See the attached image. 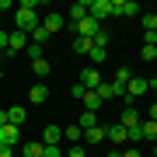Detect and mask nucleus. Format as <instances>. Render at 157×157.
I'll list each match as a JSON object with an SVG mask.
<instances>
[{
    "mask_svg": "<svg viewBox=\"0 0 157 157\" xmlns=\"http://www.w3.org/2000/svg\"><path fill=\"white\" fill-rule=\"evenodd\" d=\"M140 56H143L147 63H150V59H157V45H143V49H140Z\"/></svg>",
    "mask_w": 157,
    "mask_h": 157,
    "instance_id": "c756f323",
    "label": "nucleus"
},
{
    "mask_svg": "<svg viewBox=\"0 0 157 157\" xmlns=\"http://www.w3.org/2000/svg\"><path fill=\"white\" fill-rule=\"evenodd\" d=\"M63 157H87V154H84V147H80V143H73L70 150H63Z\"/></svg>",
    "mask_w": 157,
    "mask_h": 157,
    "instance_id": "7c9ffc66",
    "label": "nucleus"
},
{
    "mask_svg": "<svg viewBox=\"0 0 157 157\" xmlns=\"http://www.w3.org/2000/svg\"><path fill=\"white\" fill-rule=\"evenodd\" d=\"M77 126H80V129H91V126H98V112H84Z\"/></svg>",
    "mask_w": 157,
    "mask_h": 157,
    "instance_id": "393cba45",
    "label": "nucleus"
},
{
    "mask_svg": "<svg viewBox=\"0 0 157 157\" xmlns=\"http://www.w3.org/2000/svg\"><path fill=\"white\" fill-rule=\"evenodd\" d=\"M91 49H94V42H91V39H80V35L73 39V52H80V56H87Z\"/></svg>",
    "mask_w": 157,
    "mask_h": 157,
    "instance_id": "6ab92c4d",
    "label": "nucleus"
},
{
    "mask_svg": "<svg viewBox=\"0 0 157 157\" xmlns=\"http://www.w3.org/2000/svg\"><path fill=\"white\" fill-rule=\"evenodd\" d=\"M0 126H7V108H0Z\"/></svg>",
    "mask_w": 157,
    "mask_h": 157,
    "instance_id": "4c0bfd02",
    "label": "nucleus"
},
{
    "mask_svg": "<svg viewBox=\"0 0 157 157\" xmlns=\"http://www.w3.org/2000/svg\"><path fill=\"white\" fill-rule=\"evenodd\" d=\"M150 87H154V94H157V77H154V80H150Z\"/></svg>",
    "mask_w": 157,
    "mask_h": 157,
    "instance_id": "a19ab883",
    "label": "nucleus"
},
{
    "mask_svg": "<svg viewBox=\"0 0 157 157\" xmlns=\"http://www.w3.org/2000/svg\"><path fill=\"white\" fill-rule=\"evenodd\" d=\"M7 122L21 129V122H25V108H21V105H14V108H7Z\"/></svg>",
    "mask_w": 157,
    "mask_h": 157,
    "instance_id": "a211bd4d",
    "label": "nucleus"
},
{
    "mask_svg": "<svg viewBox=\"0 0 157 157\" xmlns=\"http://www.w3.org/2000/svg\"><path fill=\"white\" fill-rule=\"evenodd\" d=\"M80 87H84V91H98V87H101V73H98L94 67H87L84 77H80Z\"/></svg>",
    "mask_w": 157,
    "mask_h": 157,
    "instance_id": "6e6552de",
    "label": "nucleus"
},
{
    "mask_svg": "<svg viewBox=\"0 0 157 157\" xmlns=\"http://www.w3.org/2000/svg\"><path fill=\"white\" fill-rule=\"evenodd\" d=\"M84 140L94 147V143H101L105 140V126H91V129H84Z\"/></svg>",
    "mask_w": 157,
    "mask_h": 157,
    "instance_id": "dca6fc26",
    "label": "nucleus"
},
{
    "mask_svg": "<svg viewBox=\"0 0 157 157\" xmlns=\"http://www.w3.org/2000/svg\"><path fill=\"white\" fill-rule=\"evenodd\" d=\"M63 140V129L59 126H45V133H42V147H59Z\"/></svg>",
    "mask_w": 157,
    "mask_h": 157,
    "instance_id": "9b49d317",
    "label": "nucleus"
},
{
    "mask_svg": "<svg viewBox=\"0 0 157 157\" xmlns=\"http://www.w3.org/2000/svg\"><path fill=\"white\" fill-rule=\"evenodd\" d=\"M108 39H112V35H108L105 28H101V32L94 35V45H98V49H108Z\"/></svg>",
    "mask_w": 157,
    "mask_h": 157,
    "instance_id": "bb28decb",
    "label": "nucleus"
},
{
    "mask_svg": "<svg viewBox=\"0 0 157 157\" xmlns=\"http://www.w3.org/2000/svg\"><path fill=\"white\" fill-rule=\"evenodd\" d=\"M17 143H21V129L11 126V122H7V126H0V147H11V150H14Z\"/></svg>",
    "mask_w": 157,
    "mask_h": 157,
    "instance_id": "20e7f679",
    "label": "nucleus"
},
{
    "mask_svg": "<svg viewBox=\"0 0 157 157\" xmlns=\"http://www.w3.org/2000/svg\"><path fill=\"white\" fill-rule=\"evenodd\" d=\"M129 80H133V70H129V67H119V70H115V84H119V87H126Z\"/></svg>",
    "mask_w": 157,
    "mask_h": 157,
    "instance_id": "412c9836",
    "label": "nucleus"
},
{
    "mask_svg": "<svg viewBox=\"0 0 157 157\" xmlns=\"http://www.w3.org/2000/svg\"><path fill=\"white\" fill-rule=\"evenodd\" d=\"M42 28L49 32V35H56V32H63V28H67V17H63V14H56V11H49V14H45V21H42Z\"/></svg>",
    "mask_w": 157,
    "mask_h": 157,
    "instance_id": "423d86ee",
    "label": "nucleus"
},
{
    "mask_svg": "<svg viewBox=\"0 0 157 157\" xmlns=\"http://www.w3.org/2000/svg\"><path fill=\"white\" fill-rule=\"evenodd\" d=\"M42 150H45L42 140H28V143L21 147V157H42Z\"/></svg>",
    "mask_w": 157,
    "mask_h": 157,
    "instance_id": "2eb2a0df",
    "label": "nucleus"
},
{
    "mask_svg": "<svg viewBox=\"0 0 157 157\" xmlns=\"http://www.w3.org/2000/svg\"><path fill=\"white\" fill-rule=\"evenodd\" d=\"M45 98H49V87H45V84H35V87H28V101H32V105H42Z\"/></svg>",
    "mask_w": 157,
    "mask_h": 157,
    "instance_id": "ddd939ff",
    "label": "nucleus"
},
{
    "mask_svg": "<svg viewBox=\"0 0 157 157\" xmlns=\"http://www.w3.org/2000/svg\"><path fill=\"white\" fill-rule=\"evenodd\" d=\"M21 49H28V35L25 32H11V42H7V52H21Z\"/></svg>",
    "mask_w": 157,
    "mask_h": 157,
    "instance_id": "9d476101",
    "label": "nucleus"
},
{
    "mask_svg": "<svg viewBox=\"0 0 157 157\" xmlns=\"http://www.w3.org/2000/svg\"><path fill=\"white\" fill-rule=\"evenodd\" d=\"M0 157H14V150L11 147H0Z\"/></svg>",
    "mask_w": 157,
    "mask_h": 157,
    "instance_id": "f704fd0d",
    "label": "nucleus"
},
{
    "mask_svg": "<svg viewBox=\"0 0 157 157\" xmlns=\"http://www.w3.org/2000/svg\"><path fill=\"white\" fill-rule=\"evenodd\" d=\"M140 133H143V140H147V143H157V122H143V126H140Z\"/></svg>",
    "mask_w": 157,
    "mask_h": 157,
    "instance_id": "aec40b11",
    "label": "nucleus"
},
{
    "mask_svg": "<svg viewBox=\"0 0 157 157\" xmlns=\"http://www.w3.org/2000/svg\"><path fill=\"white\" fill-rule=\"evenodd\" d=\"M115 4V17H136L140 14V4L136 0H112Z\"/></svg>",
    "mask_w": 157,
    "mask_h": 157,
    "instance_id": "0eeeda50",
    "label": "nucleus"
},
{
    "mask_svg": "<svg viewBox=\"0 0 157 157\" xmlns=\"http://www.w3.org/2000/svg\"><path fill=\"white\" fill-rule=\"evenodd\" d=\"M119 126H122V129H133V126H140V112H136L133 105H126V108H122V115H119Z\"/></svg>",
    "mask_w": 157,
    "mask_h": 157,
    "instance_id": "1a4fd4ad",
    "label": "nucleus"
},
{
    "mask_svg": "<svg viewBox=\"0 0 157 157\" xmlns=\"http://www.w3.org/2000/svg\"><path fill=\"white\" fill-rule=\"evenodd\" d=\"M147 91H150V84H147V80L143 77H133V80H129V84H126V105H133V101L136 98H140V94H147Z\"/></svg>",
    "mask_w": 157,
    "mask_h": 157,
    "instance_id": "7ed1b4c3",
    "label": "nucleus"
},
{
    "mask_svg": "<svg viewBox=\"0 0 157 157\" xmlns=\"http://www.w3.org/2000/svg\"><path fill=\"white\" fill-rule=\"evenodd\" d=\"M28 39H32L35 45H45V42H49V39H52V35H49V32H45V28H42V25H39V28H35V32L28 35Z\"/></svg>",
    "mask_w": 157,
    "mask_h": 157,
    "instance_id": "4be33fe9",
    "label": "nucleus"
},
{
    "mask_svg": "<svg viewBox=\"0 0 157 157\" xmlns=\"http://www.w3.org/2000/svg\"><path fill=\"white\" fill-rule=\"evenodd\" d=\"M87 4H91V0H77V4L70 7V21H73V25H77V21H84V17H87Z\"/></svg>",
    "mask_w": 157,
    "mask_h": 157,
    "instance_id": "4468645a",
    "label": "nucleus"
},
{
    "mask_svg": "<svg viewBox=\"0 0 157 157\" xmlns=\"http://www.w3.org/2000/svg\"><path fill=\"white\" fill-rule=\"evenodd\" d=\"M150 122H157V101L150 105Z\"/></svg>",
    "mask_w": 157,
    "mask_h": 157,
    "instance_id": "c9c22d12",
    "label": "nucleus"
},
{
    "mask_svg": "<svg viewBox=\"0 0 157 157\" xmlns=\"http://www.w3.org/2000/svg\"><path fill=\"white\" fill-rule=\"evenodd\" d=\"M87 17H94V21L101 25L105 17H115V4L112 0H91L87 4Z\"/></svg>",
    "mask_w": 157,
    "mask_h": 157,
    "instance_id": "f03ea898",
    "label": "nucleus"
},
{
    "mask_svg": "<svg viewBox=\"0 0 157 157\" xmlns=\"http://www.w3.org/2000/svg\"><path fill=\"white\" fill-rule=\"evenodd\" d=\"M87 56H91V59H94V63H105V56H108V49H98V45H94V49H91V52H87Z\"/></svg>",
    "mask_w": 157,
    "mask_h": 157,
    "instance_id": "c85d7f7f",
    "label": "nucleus"
},
{
    "mask_svg": "<svg viewBox=\"0 0 157 157\" xmlns=\"http://www.w3.org/2000/svg\"><path fill=\"white\" fill-rule=\"evenodd\" d=\"M11 7H14L11 0H0V11H11Z\"/></svg>",
    "mask_w": 157,
    "mask_h": 157,
    "instance_id": "e433bc0d",
    "label": "nucleus"
},
{
    "mask_svg": "<svg viewBox=\"0 0 157 157\" xmlns=\"http://www.w3.org/2000/svg\"><path fill=\"white\" fill-rule=\"evenodd\" d=\"M105 140H112V143H126V129L119 126V122H105Z\"/></svg>",
    "mask_w": 157,
    "mask_h": 157,
    "instance_id": "f8f14e48",
    "label": "nucleus"
},
{
    "mask_svg": "<svg viewBox=\"0 0 157 157\" xmlns=\"http://www.w3.org/2000/svg\"><path fill=\"white\" fill-rule=\"evenodd\" d=\"M25 52H28V59H32V63L45 59V56H42V45H35V42H28V49H25Z\"/></svg>",
    "mask_w": 157,
    "mask_h": 157,
    "instance_id": "a878e982",
    "label": "nucleus"
},
{
    "mask_svg": "<svg viewBox=\"0 0 157 157\" xmlns=\"http://www.w3.org/2000/svg\"><path fill=\"white\" fill-rule=\"evenodd\" d=\"M108 157H122V150H112V154H108Z\"/></svg>",
    "mask_w": 157,
    "mask_h": 157,
    "instance_id": "ea45409f",
    "label": "nucleus"
},
{
    "mask_svg": "<svg viewBox=\"0 0 157 157\" xmlns=\"http://www.w3.org/2000/svg\"><path fill=\"white\" fill-rule=\"evenodd\" d=\"M32 70L39 73V77H45V73H49L52 67H49V59H39V63H32Z\"/></svg>",
    "mask_w": 157,
    "mask_h": 157,
    "instance_id": "cd10ccee",
    "label": "nucleus"
},
{
    "mask_svg": "<svg viewBox=\"0 0 157 157\" xmlns=\"http://www.w3.org/2000/svg\"><path fill=\"white\" fill-rule=\"evenodd\" d=\"M80 133H84V129H80L77 122H73V126H67V129H63V140H70V143H77V140H80Z\"/></svg>",
    "mask_w": 157,
    "mask_h": 157,
    "instance_id": "5701e85b",
    "label": "nucleus"
},
{
    "mask_svg": "<svg viewBox=\"0 0 157 157\" xmlns=\"http://www.w3.org/2000/svg\"><path fill=\"white\" fill-rule=\"evenodd\" d=\"M42 157H63V150H59V147H45Z\"/></svg>",
    "mask_w": 157,
    "mask_h": 157,
    "instance_id": "473e14b6",
    "label": "nucleus"
},
{
    "mask_svg": "<svg viewBox=\"0 0 157 157\" xmlns=\"http://www.w3.org/2000/svg\"><path fill=\"white\" fill-rule=\"evenodd\" d=\"M80 101H84V112H98V108H101V98L94 94V91H84Z\"/></svg>",
    "mask_w": 157,
    "mask_h": 157,
    "instance_id": "f3484780",
    "label": "nucleus"
},
{
    "mask_svg": "<svg viewBox=\"0 0 157 157\" xmlns=\"http://www.w3.org/2000/svg\"><path fill=\"white\" fill-rule=\"evenodd\" d=\"M154 157H157V143H154Z\"/></svg>",
    "mask_w": 157,
    "mask_h": 157,
    "instance_id": "79ce46f5",
    "label": "nucleus"
},
{
    "mask_svg": "<svg viewBox=\"0 0 157 157\" xmlns=\"http://www.w3.org/2000/svg\"><path fill=\"white\" fill-rule=\"evenodd\" d=\"M73 32H77L80 39H91V42H94V35L101 32V25L94 21V17H84V21H77V25H73Z\"/></svg>",
    "mask_w": 157,
    "mask_h": 157,
    "instance_id": "39448f33",
    "label": "nucleus"
},
{
    "mask_svg": "<svg viewBox=\"0 0 157 157\" xmlns=\"http://www.w3.org/2000/svg\"><path fill=\"white\" fill-rule=\"evenodd\" d=\"M143 45H157V32H143Z\"/></svg>",
    "mask_w": 157,
    "mask_h": 157,
    "instance_id": "72a5a7b5",
    "label": "nucleus"
},
{
    "mask_svg": "<svg viewBox=\"0 0 157 157\" xmlns=\"http://www.w3.org/2000/svg\"><path fill=\"white\" fill-rule=\"evenodd\" d=\"M7 42H11V32L0 28V52H7Z\"/></svg>",
    "mask_w": 157,
    "mask_h": 157,
    "instance_id": "2f4dec72",
    "label": "nucleus"
},
{
    "mask_svg": "<svg viewBox=\"0 0 157 157\" xmlns=\"http://www.w3.org/2000/svg\"><path fill=\"white\" fill-rule=\"evenodd\" d=\"M122 157H140V150H122Z\"/></svg>",
    "mask_w": 157,
    "mask_h": 157,
    "instance_id": "58836bf2",
    "label": "nucleus"
},
{
    "mask_svg": "<svg viewBox=\"0 0 157 157\" xmlns=\"http://www.w3.org/2000/svg\"><path fill=\"white\" fill-rule=\"evenodd\" d=\"M35 0H25V4H17V11H14V25H17V32H25V35H32L35 28H39V14H35Z\"/></svg>",
    "mask_w": 157,
    "mask_h": 157,
    "instance_id": "f257e3e1",
    "label": "nucleus"
},
{
    "mask_svg": "<svg viewBox=\"0 0 157 157\" xmlns=\"http://www.w3.org/2000/svg\"><path fill=\"white\" fill-rule=\"evenodd\" d=\"M140 21H143V32H157V14H154V11H147Z\"/></svg>",
    "mask_w": 157,
    "mask_h": 157,
    "instance_id": "b1692460",
    "label": "nucleus"
}]
</instances>
